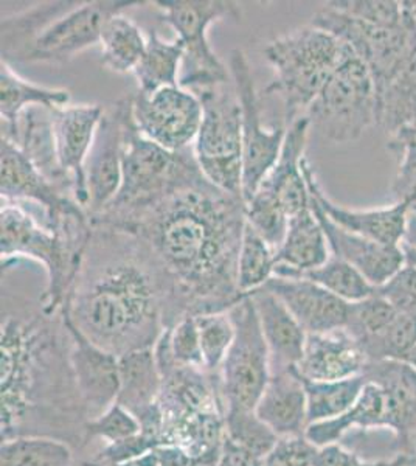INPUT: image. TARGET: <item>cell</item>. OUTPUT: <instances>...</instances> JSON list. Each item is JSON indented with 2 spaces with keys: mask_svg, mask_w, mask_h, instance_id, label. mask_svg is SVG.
I'll list each match as a JSON object with an SVG mask.
<instances>
[{
  "mask_svg": "<svg viewBox=\"0 0 416 466\" xmlns=\"http://www.w3.org/2000/svg\"><path fill=\"white\" fill-rule=\"evenodd\" d=\"M74 448L52 437H16L0 446V466H74Z\"/></svg>",
  "mask_w": 416,
  "mask_h": 466,
  "instance_id": "35",
  "label": "cell"
},
{
  "mask_svg": "<svg viewBox=\"0 0 416 466\" xmlns=\"http://www.w3.org/2000/svg\"><path fill=\"white\" fill-rule=\"evenodd\" d=\"M219 459H221V446L191 457L190 466H219Z\"/></svg>",
  "mask_w": 416,
  "mask_h": 466,
  "instance_id": "55",
  "label": "cell"
},
{
  "mask_svg": "<svg viewBox=\"0 0 416 466\" xmlns=\"http://www.w3.org/2000/svg\"><path fill=\"white\" fill-rule=\"evenodd\" d=\"M305 116L334 144L356 142L370 127L378 125V94L365 64L354 55L345 59Z\"/></svg>",
  "mask_w": 416,
  "mask_h": 466,
  "instance_id": "8",
  "label": "cell"
},
{
  "mask_svg": "<svg viewBox=\"0 0 416 466\" xmlns=\"http://www.w3.org/2000/svg\"><path fill=\"white\" fill-rule=\"evenodd\" d=\"M404 8H406L407 15H409V17H411L413 27L416 28V0H409V2H404Z\"/></svg>",
  "mask_w": 416,
  "mask_h": 466,
  "instance_id": "57",
  "label": "cell"
},
{
  "mask_svg": "<svg viewBox=\"0 0 416 466\" xmlns=\"http://www.w3.org/2000/svg\"><path fill=\"white\" fill-rule=\"evenodd\" d=\"M169 353L178 366L204 369L200 351L199 329L195 316H187L165 329Z\"/></svg>",
  "mask_w": 416,
  "mask_h": 466,
  "instance_id": "45",
  "label": "cell"
},
{
  "mask_svg": "<svg viewBox=\"0 0 416 466\" xmlns=\"http://www.w3.org/2000/svg\"><path fill=\"white\" fill-rule=\"evenodd\" d=\"M196 323L199 329L204 369L218 375L235 340V325L232 318L228 311L202 314L196 316Z\"/></svg>",
  "mask_w": 416,
  "mask_h": 466,
  "instance_id": "39",
  "label": "cell"
},
{
  "mask_svg": "<svg viewBox=\"0 0 416 466\" xmlns=\"http://www.w3.org/2000/svg\"><path fill=\"white\" fill-rule=\"evenodd\" d=\"M61 311L92 342L114 355L153 349L176 323L173 283L143 239L94 226L83 266Z\"/></svg>",
  "mask_w": 416,
  "mask_h": 466,
  "instance_id": "3",
  "label": "cell"
},
{
  "mask_svg": "<svg viewBox=\"0 0 416 466\" xmlns=\"http://www.w3.org/2000/svg\"><path fill=\"white\" fill-rule=\"evenodd\" d=\"M162 21L167 22L185 47L187 72L179 86L195 90L232 80L230 70L213 52L208 43V28L222 19L241 21L237 2L226 0H157Z\"/></svg>",
  "mask_w": 416,
  "mask_h": 466,
  "instance_id": "9",
  "label": "cell"
},
{
  "mask_svg": "<svg viewBox=\"0 0 416 466\" xmlns=\"http://www.w3.org/2000/svg\"><path fill=\"white\" fill-rule=\"evenodd\" d=\"M309 127L311 122L306 116L290 123L279 160L259 187V190L274 198L289 218L311 207V195L303 175Z\"/></svg>",
  "mask_w": 416,
  "mask_h": 466,
  "instance_id": "21",
  "label": "cell"
},
{
  "mask_svg": "<svg viewBox=\"0 0 416 466\" xmlns=\"http://www.w3.org/2000/svg\"><path fill=\"white\" fill-rule=\"evenodd\" d=\"M295 279H308L314 281L343 302L356 303L373 296L376 288L359 272L354 266L331 255L325 265L303 272Z\"/></svg>",
  "mask_w": 416,
  "mask_h": 466,
  "instance_id": "37",
  "label": "cell"
},
{
  "mask_svg": "<svg viewBox=\"0 0 416 466\" xmlns=\"http://www.w3.org/2000/svg\"><path fill=\"white\" fill-rule=\"evenodd\" d=\"M117 466H158V457L156 450L145 452L142 456L134 457L131 461H123Z\"/></svg>",
  "mask_w": 416,
  "mask_h": 466,
  "instance_id": "56",
  "label": "cell"
},
{
  "mask_svg": "<svg viewBox=\"0 0 416 466\" xmlns=\"http://www.w3.org/2000/svg\"><path fill=\"white\" fill-rule=\"evenodd\" d=\"M415 448H416V439H415Z\"/></svg>",
  "mask_w": 416,
  "mask_h": 466,
  "instance_id": "59",
  "label": "cell"
},
{
  "mask_svg": "<svg viewBox=\"0 0 416 466\" xmlns=\"http://www.w3.org/2000/svg\"><path fill=\"white\" fill-rule=\"evenodd\" d=\"M142 432L137 417L122 404L114 403L105 412L87 420L86 423V446L92 440H103L106 445L129 439Z\"/></svg>",
  "mask_w": 416,
  "mask_h": 466,
  "instance_id": "43",
  "label": "cell"
},
{
  "mask_svg": "<svg viewBox=\"0 0 416 466\" xmlns=\"http://www.w3.org/2000/svg\"><path fill=\"white\" fill-rule=\"evenodd\" d=\"M309 24L347 44L354 56L369 69L378 96L401 69L413 35V24L407 11L401 25L380 27L350 16L331 2L317 11Z\"/></svg>",
  "mask_w": 416,
  "mask_h": 466,
  "instance_id": "11",
  "label": "cell"
},
{
  "mask_svg": "<svg viewBox=\"0 0 416 466\" xmlns=\"http://www.w3.org/2000/svg\"><path fill=\"white\" fill-rule=\"evenodd\" d=\"M0 144L2 201L36 207L43 212L44 223L50 228H55L64 217L85 210L75 201L72 191L46 177L16 145L5 137H0Z\"/></svg>",
  "mask_w": 416,
  "mask_h": 466,
  "instance_id": "16",
  "label": "cell"
},
{
  "mask_svg": "<svg viewBox=\"0 0 416 466\" xmlns=\"http://www.w3.org/2000/svg\"><path fill=\"white\" fill-rule=\"evenodd\" d=\"M387 148L396 156H400L404 149H416V116L404 127H401L395 134H391Z\"/></svg>",
  "mask_w": 416,
  "mask_h": 466,
  "instance_id": "53",
  "label": "cell"
},
{
  "mask_svg": "<svg viewBox=\"0 0 416 466\" xmlns=\"http://www.w3.org/2000/svg\"><path fill=\"white\" fill-rule=\"evenodd\" d=\"M263 288L285 303L306 334L345 329L350 303L308 279L274 276Z\"/></svg>",
  "mask_w": 416,
  "mask_h": 466,
  "instance_id": "20",
  "label": "cell"
},
{
  "mask_svg": "<svg viewBox=\"0 0 416 466\" xmlns=\"http://www.w3.org/2000/svg\"><path fill=\"white\" fill-rule=\"evenodd\" d=\"M303 175L311 195V201L331 219L332 223L385 246L400 244L404 233V226H406L409 207L401 202H395L393 206L380 207V208H365V210L348 208L336 204L331 198L328 197L327 191L323 190V187L317 179L314 167L306 157L303 160Z\"/></svg>",
  "mask_w": 416,
  "mask_h": 466,
  "instance_id": "19",
  "label": "cell"
},
{
  "mask_svg": "<svg viewBox=\"0 0 416 466\" xmlns=\"http://www.w3.org/2000/svg\"><path fill=\"white\" fill-rule=\"evenodd\" d=\"M228 314L235 325V340L218 373L222 400L226 412L255 410L272 377L269 350L252 297H244Z\"/></svg>",
  "mask_w": 416,
  "mask_h": 466,
  "instance_id": "10",
  "label": "cell"
},
{
  "mask_svg": "<svg viewBox=\"0 0 416 466\" xmlns=\"http://www.w3.org/2000/svg\"><path fill=\"white\" fill-rule=\"evenodd\" d=\"M158 466H190L191 456L179 446L165 445L156 448Z\"/></svg>",
  "mask_w": 416,
  "mask_h": 466,
  "instance_id": "54",
  "label": "cell"
},
{
  "mask_svg": "<svg viewBox=\"0 0 416 466\" xmlns=\"http://www.w3.org/2000/svg\"><path fill=\"white\" fill-rule=\"evenodd\" d=\"M132 118L138 131L162 148L179 153L193 148L202 123L196 94L180 86L132 96Z\"/></svg>",
  "mask_w": 416,
  "mask_h": 466,
  "instance_id": "14",
  "label": "cell"
},
{
  "mask_svg": "<svg viewBox=\"0 0 416 466\" xmlns=\"http://www.w3.org/2000/svg\"><path fill=\"white\" fill-rule=\"evenodd\" d=\"M300 380L305 386L308 426L340 417L353 406L367 384L364 373L338 381H312L303 377Z\"/></svg>",
  "mask_w": 416,
  "mask_h": 466,
  "instance_id": "34",
  "label": "cell"
},
{
  "mask_svg": "<svg viewBox=\"0 0 416 466\" xmlns=\"http://www.w3.org/2000/svg\"><path fill=\"white\" fill-rule=\"evenodd\" d=\"M143 4L142 0L78 2L33 41L21 63L67 64L86 48L100 44L106 24L112 17Z\"/></svg>",
  "mask_w": 416,
  "mask_h": 466,
  "instance_id": "13",
  "label": "cell"
},
{
  "mask_svg": "<svg viewBox=\"0 0 416 466\" xmlns=\"http://www.w3.org/2000/svg\"><path fill=\"white\" fill-rule=\"evenodd\" d=\"M416 345V316L398 314L395 320L373 338L364 340V350L369 362L380 360H406Z\"/></svg>",
  "mask_w": 416,
  "mask_h": 466,
  "instance_id": "38",
  "label": "cell"
},
{
  "mask_svg": "<svg viewBox=\"0 0 416 466\" xmlns=\"http://www.w3.org/2000/svg\"><path fill=\"white\" fill-rule=\"evenodd\" d=\"M226 437L261 457L268 456L279 441V437L255 410H227Z\"/></svg>",
  "mask_w": 416,
  "mask_h": 466,
  "instance_id": "42",
  "label": "cell"
},
{
  "mask_svg": "<svg viewBox=\"0 0 416 466\" xmlns=\"http://www.w3.org/2000/svg\"><path fill=\"white\" fill-rule=\"evenodd\" d=\"M391 190L396 202L416 208V149H404Z\"/></svg>",
  "mask_w": 416,
  "mask_h": 466,
  "instance_id": "50",
  "label": "cell"
},
{
  "mask_svg": "<svg viewBox=\"0 0 416 466\" xmlns=\"http://www.w3.org/2000/svg\"><path fill=\"white\" fill-rule=\"evenodd\" d=\"M244 226L243 198L219 190L200 170L151 206L100 224L145 241L173 283L176 323L227 313L248 297L238 288Z\"/></svg>",
  "mask_w": 416,
  "mask_h": 466,
  "instance_id": "1",
  "label": "cell"
},
{
  "mask_svg": "<svg viewBox=\"0 0 416 466\" xmlns=\"http://www.w3.org/2000/svg\"><path fill=\"white\" fill-rule=\"evenodd\" d=\"M94 233L89 213H74L48 228L30 204L2 201L0 255L2 266L21 258L36 261L46 270V288L39 297L48 316L61 313L78 277Z\"/></svg>",
  "mask_w": 416,
  "mask_h": 466,
  "instance_id": "4",
  "label": "cell"
},
{
  "mask_svg": "<svg viewBox=\"0 0 416 466\" xmlns=\"http://www.w3.org/2000/svg\"><path fill=\"white\" fill-rule=\"evenodd\" d=\"M198 171L193 148L173 153L154 144L138 131L131 114L123 151L122 187L105 212L90 218L92 226L112 223L151 206Z\"/></svg>",
  "mask_w": 416,
  "mask_h": 466,
  "instance_id": "6",
  "label": "cell"
},
{
  "mask_svg": "<svg viewBox=\"0 0 416 466\" xmlns=\"http://www.w3.org/2000/svg\"><path fill=\"white\" fill-rule=\"evenodd\" d=\"M331 4L359 21L380 27L401 25L406 17L404 4L396 0H338Z\"/></svg>",
  "mask_w": 416,
  "mask_h": 466,
  "instance_id": "44",
  "label": "cell"
},
{
  "mask_svg": "<svg viewBox=\"0 0 416 466\" xmlns=\"http://www.w3.org/2000/svg\"><path fill=\"white\" fill-rule=\"evenodd\" d=\"M398 314L400 313L395 308L376 291L373 296L367 297L360 302L350 303L345 329L360 345L364 340L387 329Z\"/></svg>",
  "mask_w": 416,
  "mask_h": 466,
  "instance_id": "41",
  "label": "cell"
},
{
  "mask_svg": "<svg viewBox=\"0 0 416 466\" xmlns=\"http://www.w3.org/2000/svg\"><path fill=\"white\" fill-rule=\"evenodd\" d=\"M103 114L105 107L101 105H69L53 111L59 168L72 182L75 201L78 202L86 212L89 207L86 164Z\"/></svg>",
  "mask_w": 416,
  "mask_h": 466,
  "instance_id": "18",
  "label": "cell"
},
{
  "mask_svg": "<svg viewBox=\"0 0 416 466\" xmlns=\"http://www.w3.org/2000/svg\"><path fill=\"white\" fill-rule=\"evenodd\" d=\"M61 314L70 334V364L76 389L89 420L94 419L117 401L120 389V356L92 342L63 311Z\"/></svg>",
  "mask_w": 416,
  "mask_h": 466,
  "instance_id": "17",
  "label": "cell"
},
{
  "mask_svg": "<svg viewBox=\"0 0 416 466\" xmlns=\"http://www.w3.org/2000/svg\"><path fill=\"white\" fill-rule=\"evenodd\" d=\"M416 116V28L406 59L378 96V125L387 133L395 134Z\"/></svg>",
  "mask_w": 416,
  "mask_h": 466,
  "instance_id": "30",
  "label": "cell"
},
{
  "mask_svg": "<svg viewBox=\"0 0 416 466\" xmlns=\"http://www.w3.org/2000/svg\"><path fill=\"white\" fill-rule=\"evenodd\" d=\"M369 360L347 329L308 334L295 370L312 381H338L362 375Z\"/></svg>",
  "mask_w": 416,
  "mask_h": 466,
  "instance_id": "22",
  "label": "cell"
},
{
  "mask_svg": "<svg viewBox=\"0 0 416 466\" xmlns=\"http://www.w3.org/2000/svg\"><path fill=\"white\" fill-rule=\"evenodd\" d=\"M131 114L132 96H123L105 109L101 118L86 164L90 218L105 212L122 187L123 151Z\"/></svg>",
  "mask_w": 416,
  "mask_h": 466,
  "instance_id": "15",
  "label": "cell"
},
{
  "mask_svg": "<svg viewBox=\"0 0 416 466\" xmlns=\"http://www.w3.org/2000/svg\"><path fill=\"white\" fill-rule=\"evenodd\" d=\"M331 257L327 235L311 207L289 218L285 239L275 254L274 276L295 279L325 265Z\"/></svg>",
  "mask_w": 416,
  "mask_h": 466,
  "instance_id": "25",
  "label": "cell"
},
{
  "mask_svg": "<svg viewBox=\"0 0 416 466\" xmlns=\"http://www.w3.org/2000/svg\"><path fill=\"white\" fill-rule=\"evenodd\" d=\"M246 221L266 239V243L277 254L289 223V217L279 202L266 191H255L253 197L246 201Z\"/></svg>",
  "mask_w": 416,
  "mask_h": 466,
  "instance_id": "40",
  "label": "cell"
},
{
  "mask_svg": "<svg viewBox=\"0 0 416 466\" xmlns=\"http://www.w3.org/2000/svg\"><path fill=\"white\" fill-rule=\"evenodd\" d=\"M193 94L202 105V123L193 145L200 173L219 190L243 198L241 106L233 80Z\"/></svg>",
  "mask_w": 416,
  "mask_h": 466,
  "instance_id": "7",
  "label": "cell"
},
{
  "mask_svg": "<svg viewBox=\"0 0 416 466\" xmlns=\"http://www.w3.org/2000/svg\"><path fill=\"white\" fill-rule=\"evenodd\" d=\"M274 69L264 96H279L285 105L286 127L305 116L339 66L354 55L331 33L308 24L281 35L263 50Z\"/></svg>",
  "mask_w": 416,
  "mask_h": 466,
  "instance_id": "5",
  "label": "cell"
},
{
  "mask_svg": "<svg viewBox=\"0 0 416 466\" xmlns=\"http://www.w3.org/2000/svg\"><path fill=\"white\" fill-rule=\"evenodd\" d=\"M312 466H416V454L398 452L385 461H367L340 443H332L317 450Z\"/></svg>",
  "mask_w": 416,
  "mask_h": 466,
  "instance_id": "46",
  "label": "cell"
},
{
  "mask_svg": "<svg viewBox=\"0 0 416 466\" xmlns=\"http://www.w3.org/2000/svg\"><path fill=\"white\" fill-rule=\"evenodd\" d=\"M89 420L70 364L63 314L48 316L37 300L2 294L0 439L52 437L86 446Z\"/></svg>",
  "mask_w": 416,
  "mask_h": 466,
  "instance_id": "2",
  "label": "cell"
},
{
  "mask_svg": "<svg viewBox=\"0 0 416 466\" xmlns=\"http://www.w3.org/2000/svg\"><path fill=\"white\" fill-rule=\"evenodd\" d=\"M157 443L147 434L134 435L129 439L107 443L105 448H101L96 456L90 457V461H96L101 466H117L123 461H131L134 457L142 456L145 452L156 450Z\"/></svg>",
  "mask_w": 416,
  "mask_h": 466,
  "instance_id": "49",
  "label": "cell"
},
{
  "mask_svg": "<svg viewBox=\"0 0 416 466\" xmlns=\"http://www.w3.org/2000/svg\"><path fill=\"white\" fill-rule=\"evenodd\" d=\"M255 413L279 439L305 435L308 428L305 386L295 369L272 373Z\"/></svg>",
  "mask_w": 416,
  "mask_h": 466,
  "instance_id": "26",
  "label": "cell"
},
{
  "mask_svg": "<svg viewBox=\"0 0 416 466\" xmlns=\"http://www.w3.org/2000/svg\"><path fill=\"white\" fill-rule=\"evenodd\" d=\"M275 250L246 221L238 257V288L244 296L263 288L274 277Z\"/></svg>",
  "mask_w": 416,
  "mask_h": 466,
  "instance_id": "36",
  "label": "cell"
},
{
  "mask_svg": "<svg viewBox=\"0 0 416 466\" xmlns=\"http://www.w3.org/2000/svg\"><path fill=\"white\" fill-rule=\"evenodd\" d=\"M264 457L239 445L237 441L224 437L221 445L219 466H263Z\"/></svg>",
  "mask_w": 416,
  "mask_h": 466,
  "instance_id": "51",
  "label": "cell"
},
{
  "mask_svg": "<svg viewBox=\"0 0 416 466\" xmlns=\"http://www.w3.org/2000/svg\"><path fill=\"white\" fill-rule=\"evenodd\" d=\"M317 450L306 435L281 437L264 457L263 466H312Z\"/></svg>",
  "mask_w": 416,
  "mask_h": 466,
  "instance_id": "48",
  "label": "cell"
},
{
  "mask_svg": "<svg viewBox=\"0 0 416 466\" xmlns=\"http://www.w3.org/2000/svg\"><path fill=\"white\" fill-rule=\"evenodd\" d=\"M230 75L241 106L243 129V199L249 201L259 190L264 177L277 164L285 144L288 127L279 125L266 129L261 123L259 96L255 89L252 69L243 50L235 48L230 54Z\"/></svg>",
  "mask_w": 416,
  "mask_h": 466,
  "instance_id": "12",
  "label": "cell"
},
{
  "mask_svg": "<svg viewBox=\"0 0 416 466\" xmlns=\"http://www.w3.org/2000/svg\"><path fill=\"white\" fill-rule=\"evenodd\" d=\"M415 210H416V208H415Z\"/></svg>",
  "mask_w": 416,
  "mask_h": 466,
  "instance_id": "60",
  "label": "cell"
},
{
  "mask_svg": "<svg viewBox=\"0 0 416 466\" xmlns=\"http://www.w3.org/2000/svg\"><path fill=\"white\" fill-rule=\"evenodd\" d=\"M78 2H48L2 19V61L21 63L26 48L46 28Z\"/></svg>",
  "mask_w": 416,
  "mask_h": 466,
  "instance_id": "31",
  "label": "cell"
},
{
  "mask_svg": "<svg viewBox=\"0 0 416 466\" xmlns=\"http://www.w3.org/2000/svg\"><path fill=\"white\" fill-rule=\"evenodd\" d=\"M184 59L182 41H164L156 30H151L147 35V52L132 74L137 81V92L154 94L164 87L179 86V70Z\"/></svg>",
  "mask_w": 416,
  "mask_h": 466,
  "instance_id": "32",
  "label": "cell"
},
{
  "mask_svg": "<svg viewBox=\"0 0 416 466\" xmlns=\"http://www.w3.org/2000/svg\"><path fill=\"white\" fill-rule=\"evenodd\" d=\"M72 94L67 89L46 87L24 80L11 64H0V116L2 129L16 125L22 112L30 107H46L50 111L69 106Z\"/></svg>",
  "mask_w": 416,
  "mask_h": 466,
  "instance_id": "29",
  "label": "cell"
},
{
  "mask_svg": "<svg viewBox=\"0 0 416 466\" xmlns=\"http://www.w3.org/2000/svg\"><path fill=\"white\" fill-rule=\"evenodd\" d=\"M2 137L8 138L16 145L17 148L25 154L26 159L30 160L46 177L72 191L74 195L72 182L59 168L53 111L41 106L26 109L22 112L15 127L11 129H2Z\"/></svg>",
  "mask_w": 416,
  "mask_h": 466,
  "instance_id": "27",
  "label": "cell"
},
{
  "mask_svg": "<svg viewBox=\"0 0 416 466\" xmlns=\"http://www.w3.org/2000/svg\"><path fill=\"white\" fill-rule=\"evenodd\" d=\"M376 291L384 297L400 314L416 316V269L411 266H402L395 276H391L384 285L376 288Z\"/></svg>",
  "mask_w": 416,
  "mask_h": 466,
  "instance_id": "47",
  "label": "cell"
},
{
  "mask_svg": "<svg viewBox=\"0 0 416 466\" xmlns=\"http://www.w3.org/2000/svg\"><path fill=\"white\" fill-rule=\"evenodd\" d=\"M264 340L270 356L272 373L290 370L300 362L305 349L306 334L300 323L292 316L285 303L266 288H259L250 294Z\"/></svg>",
  "mask_w": 416,
  "mask_h": 466,
  "instance_id": "24",
  "label": "cell"
},
{
  "mask_svg": "<svg viewBox=\"0 0 416 466\" xmlns=\"http://www.w3.org/2000/svg\"><path fill=\"white\" fill-rule=\"evenodd\" d=\"M311 208L325 230L331 255L354 266L374 288L382 287L404 266L398 246H385L340 228L312 201Z\"/></svg>",
  "mask_w": 416,
  "mask_h": 466,
  "instance_id": "23",
  "label": "cell"
},
{
  "mask_svg": "<svg viewBox=\"0 0 416 466\" xmlns=\"http://www.w3.org/2000/svg\"><path fill=\"white\" fill-rule=\"evenodd\" d=\"M401 254L404 258V265L411 266L416 269V210L409 208L407 210L406 226H404V233L401 238L400 244Z\"/></svg>",
  "mask_w": 416,
  "mask_h": 466,
  "instance_id": "52",
  "label": "cell"
},
{
  "mask_svg": "<svg viewBox=\"0 0 416 466\" xmlns=\"http://www.w3.org/2000/svg\"><path fill=\"white\" fill-rule=\"evenodd\" d=\"M162 392V375L154 349L134 350L120 356V389L117 403L122 404L138 421L151 412Z\"/></svg>",
  "mask_w": 416,
  "mask_h": 466,
  "instance_id": "28",
  "label": "cell"
},
{
  "mask_svg": "<svg viewBox=\"0 0 416 466\" xmlns=\"http://www.w3.org/2000/svg\"><path fill=\"white\" fill-rule=\"evenodd\" d=\"M101 64L114 74H134L147 52V37L136 22L117 15L106 24L100 39Z\"/></svg>",
  "mask_w": 416,
  "mask_h": 466,
  "instance_id": "33",
  "label": "cell"
},
{
  "mask_svg": "<svg viewBox=\"0 0 416 466\" xmlns=\"http://www.w3.org/2000/svg\"><path fill=\"white\" fill-rule=\"evenodd\" d=\"M404 362H407V364H411L413 369L416 370V345L415 349L411 350V355L407 356L406 360Z\"/></svg>",
  "mask_w": 416,
  "mask_h": 466,
  "instance_id": "58",
  "label": "cell"
}]
</instances>
